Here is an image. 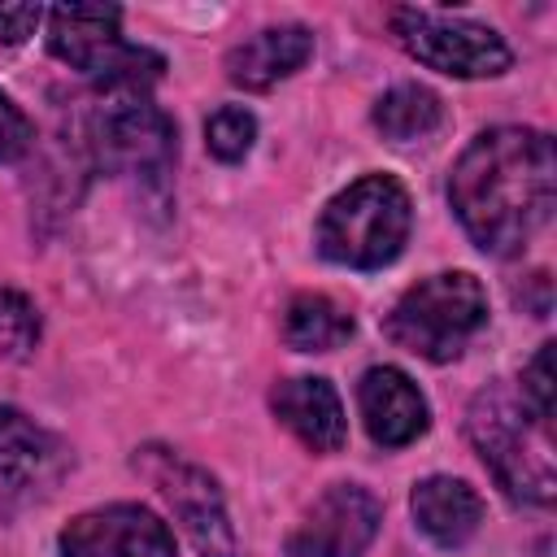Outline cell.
I'll list each match as a JSON object with an SVG mask.
<instances>
[{
  "label": "cell",
  "instance_id": "6da1fadb",
  "mask_svg": "<svg viewBox=\"0 0 557 557\" xmlns=\"http://www.w3.org/2000/svg\"><path fill=\"white\" fill-rule=\"evenodd\" d=\"M553 187V139L531 126H492L457 157L448 174V205L483 252L509 257L544 231Z\"/></svg>",
  "mask_w": 557,
  "mask_h": 557
},
{
  "label": "cell",
  "instance_id": "7a4b0ae2",
  "mask_svg": "<svg viewBox=\"0 0 557 557\" xmlns=\"http://www.w3.org/2000/svg\"><path fill=\"white\" fill-rule=\"evenodd\" d=\"M466 431L483 466L496 474V483L527 505H548L557 492L553 474V444L548 422L535 418L522 400V392H509L505 383H487L466 413Z\"/></svg>",
  "mask_w": 557,
  "mask_h": 557
},
{
  "label": "cell",
  "instance_id": "3957f363",
  "mask_svg": "<svg viewBox=\"0 0 557 557\" xmlns=\"http://www.w3.org/2000/svg\"><path fill=\"white\" fill-rule=\"evenodd\" d=\"M409 191L392 174H366L326 200L313 244L326 261L348 270H383L409 239Z\"/></svg>",
  "mask_w": 557,
  "mask_h": 557
},
{
  "label": "cell",
  "instance_id": "277c9868",
  "mask_svg": "<svg viewBox=\"0 0 557 557\" xmlns=\"http://www.w3.org/2000/svg\"><path fill=\"white\" fill-rule=\"evenodd\" d=\"M487 322V292L470 270H444L413 283L387 313L383 331L422 361H453Z\"/></svg>",
  "mask_w": 557,
  "mask_h": 557
},
{
  "label": "cell",
  "instance_id": "5b68a950",
  "mask_svg": "<svg viewBox=\"0 0 557 557\" xmlns=\"http://www.w3.org/2000/svg\"><path fill=\"white\" fill-rule=\"evenodd\" d=\"M48 52L104 91H148L165 70L157 52L122 39V9L113 4H57L48 13Z\"/></svg>",
  "mask_w": 557,
  "mask_h": 557
},
{
  "label": "cell",
  "instance_id": "8992f818",
  "mask_svg": "<svg viewBox=\"0 0 557 557\" xmlns=\"http://www.w3.org/2000/svg\"><path fill=\"white\" fill-rule=\"evenodd\" d=\"M91 144L104 170L135 178L152 196H165L178 157V131L170 113L148 100V91H104V104L91 117Z\"/></svg>",
  "mask_w": 557,
  "mask_h": 557
},
{
  "label": "cell",
  "instance_id": "52a82bcc",
  "mask_svg": "<svg viewBox=\"0 0 557 557\" xmlns=\"http://www.w3.org/2000/svg\"><path fill=\"white\" fill-rule=\"evenodd\" d=\"M392 35L418 65L453 78H496L513 61L509 44L492 26L440 9H392Z\"/></svg>",
  "mask_w": 557,
  "mask_h": 557
},
{
  "label": "cell",
  "instance_id": "ba28073f",
  "mask_svg": "<svg viewBox=\"0 0 557 557\" xmlns=\"http://www.w3.org/2000/svg\"><path fill=\"white\" fill-rule=\"evenodd\" d=\"M135 470L161 492V500L170 505V513L178 518V527L187 531L200 557H235V531L209 470L157 444L135 453Z\"/></svg>",
  "mask_w": 557,
  "mask_h": 557
},
{
  "label": "cell",
  "instance_id": "9c48e42d",
  "mask_svg": "<svg viewBox=\"0 0 557 557\" xmlns=\"http://www.w3.org/2000/svg\"><path fill=\"white\" fill-rule=\"evenodd\" d=\"M70 470L65 444L13 405H0V522L44 505Z\"/></svg>",
  "mask_w": 557,
  "mask_h": 557
},
{
  "label": "cell",
  "instance_id": "30bf717a",
  "mask_svg": "<svg viewBox=\"0 0 557 557\" xmlns=\"http://www.w3.org/2000/svg\"><path fill=\"white\" fill-rule=\"evenodd\" d=\"M379 522L383 509L361 483H331L287 535V557H366Z\"/></svg>",
  "mask_w": 557,
  "mask_h": 557
},
{
  "label": "cell",
  "instance_id": "8fae6325",
  "mask_svg": "<svg viewBox=\"0 0 557 557\" xmlns=\"http://www.w3.org/2000/svg\"><path fill=\"white\" fill-rule=\"evenodd\" d=\"M61 557H174L170 527L144 505H104L61 531Z\"/></svg>",
  "mask_w": 557,
  "mask_h": 557
},
{
  "label": "cell",
  "instance_id": "7c38bea8",
  "mask_svg": "<svg viewBox=\"0 0 557 557\" xmlns=\"http://www.w3.org/2000/svg\"><path fill=\"white\" fill-rule=\"evenodd\" d=\"M357 405H361V422L379 448H405L431 426L426 396L396 366L366 370L357 383Z\"/></svg>",
  "mask_w": 557,
  "mask_h": 557
},
{
  "label": "cell",
  "instance_id": "4fadbf2b",
  "mask_svg": "<svg viewBox=\"0 0 557 557\" xmlns=\"http://www.w3.org/2000/svg\"><path fill=\"white\" fill-rule=\"evenodd\" d=\"M270 409L274 418L313 453H339L348 444V418H344V400L326 379L313 374H296L283 379L270 392Z\"/></svg>",
  "mask_w": 557,
  "mask_h": 557
},
{
  "label": "cell",
  "instance_id": "5bb4252c",
  "mask_svg": "<svg viewBox=\"0 0 557 557\" xmlns=\"http://www.w3.org/2000/svg\"><path fill=\"white\" fill-rule=\"evenodd\" d=\"M409 509H413L418 531L440 548L470 544L483 522V496L466 479H448V474H431V479L413 483Z\"/></svg>",
  "mask_w": 557,
  "mask_h": 557
},
{
  "label": "cell",
  "instance_id": "9a60e30c",
  "mask_svg": "<svg viewBox=\"0 0 557 557\" xmlns=\"http://www.w3.org/2000/svg\"><path fill=\"white\" fill-rule=\"evenodd\" d=\"M313 57V35L305 26H265L226 52V78L244 91H265L292 78Z\"/></svg>",
  "mask_w": 557,
  "mask_h": 557
},
{
  "label": "cell",
  "instance_id": "2e32d148",
  "mask_svg": "<svg viewBox=\"0 0 557 557\" xmlns=\"http://www.w3.org/2000/svg\"><path fill=\"white\" fill-rule=\"evenodd\" d=\"M440 122H444V100L422 83H400V87L383 91L379 104H374V126L392 144L426 139V135L440 131Z\"/></svg>",
  "mask_w": 557,
  "mask_h": 557
},
{
  "label": "cell",
  "instance_id": "e0dca14e",
  "mask_svg": "<svg viewBox=\"0 0 557 557\" xmlns=\"http://www.w3.org/2000/svg\"><path fill=\"white\" fill-rule=\"evenodd\" d=\"M352 335V318L331 300V296H318V292H305L287 305V318H283V339L287 348L296 352H331L339 348L344 339Z\"/></svg>",
  "mask_w": 557,
  "mask_h": 557
},
{
  "label": "cell",
  "instance_id": "ac0fdd59",
  "mask_svg": "<svg viewBox=\"0 0 557 557\" xmlns=\"http://www.w3.org/2000/svg\"><path fill=\"white\" fill-rule=\"evenodd\" d=\"M39 348V309L26 292L0 287V357L26 361Z\"/></svg>",
  "mask_w": 557,
  "mask_h": 557
},
{
  "label": "cell",
  "instance_id": "d6986e66",
  "mask_svg": "<svg viewBox=\"0 0 557 557\" xmlns=\"http://www.w3.org/2000/svg\"><path fill=\"white\" fill-rule=\"evenodd\" d=\"M252 139H257V117H252L244 104H222V109L205 122V148H209L218 161H226V165L244 161V157L252 152Z\"/></svg>",
  "mask_w": 557,
  "mask_h": 557
},
{
  "label": "cell",
  "instance_id": "ffe728a7",
  "mask_svg": "<svg viewBox=\"0 0 557 557\" xmlns=\"http://www.w3.org/2000/svg\"><path fill=\"white\" fill-rule=\"evenodd\" d=\"M522 400L535 418L553 422V344H540L522 370Z\"/></svg>",
  "mask_w": 557,
  "mask_h": 557
},
{
  "label": "cell",
  "instance_id": "44dd1931",
  "mask_svg": "<svg viewBox=\"0 0 557 557\" xmlns=\"http://www.w3.org/2000/svg\"><path fill=\"white\" fill-rule=\"evenodd\" d=\"M30 144H35V126H30V117L0 91V161H17V157H26Z\"/></svg>",
  "mask_w": 557,
  "mask_h": 557
},
{
  "label": "cell",
  "instance_id": "7402d4cb",
  "mask_svg": "<svg viewBox=\"0 0 557 557\" xmlns=\"http://www.w3.org/2000/svg\"><path fill=\"white\" fill-rule=\"evenodd\" d=\"M44 22L39 4H0V44H26Z\"/></svg>",
  "mask_w": 557,
  "mask_h": 557
}]
</instances>
